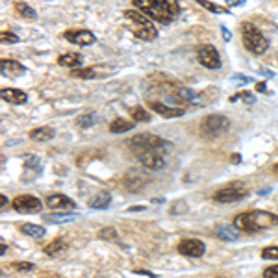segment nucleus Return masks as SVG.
Listing matches in <instances>:
<instances>
[{"instance_id": "1", "label": "nucleus", "mask_w": 278, "mask_h": 278, "mask_svg": "<svg viewBox=\"0 0 278 278\" xmlns=\"http://www.w3.org/2000/svg\"><path fill=\"white\" fill-rule=\"evenodd\" d=\"M171 149H173L171 143L163 141L162 137L154 134H139L130 141V150L141 162V165L154 171L165 167V156Z\"/></svg>"}, {"instance_id": "2", "label": "nucleus", "mask_w": 278, "mask_h": 278, "mask_svg": "<svg viewBox=\"0 0 278 278\" xmlns=\"http://www.w3.org/2000/svg\"><path fill=\"white\" fill-rule=\"evenodd\" d=\"M134 6L152 20L169 24L180 15L178 0H134Z\"/></svg>"}, {"instance_id": "3", "label": "nucleus", "mask_w": 278, "mask_h": 278, "mask_svg": "<svg viewBox=\"0 0 278 278\" xmlns=\"http://www.w3.org/2000/svg\"><path fill=\"white\" fill-rule=\"evenodd\" d=\"M278 225V215L269 214V212H262V210H253V212H245V214L236 215L234 219V227L243 232L254 234L266 228H273Z\"/></svg>"}, {"instance_id": "4", "label": "nucleus", "mask_w": 278, "mask_h": 278, "mask_svg": "<svg viewBox=\"0 0 278 278\" xmlns=\"http://www.w3.org/2000/svg\"><path fill=\"white\" fill-rule=\"evenodd\" d=\"M123 15H124V20H126V28L137 39H141V41H154L158 37V30L152 24V20H149L147 15H143L137 9H126Z\"/></svg>"}, {"instance_id": "5", "label": "nucleus", "mask_w": 278, "mask_h": 278, "mask_svg": "<svg viewBox=\"0 0 278 278\" xmlns=\"http://www.w3.org/2000/svg\"><path fill=\"white\" fill-rule=\"evenodd\" d=\"M241 32H243V45L247 46V50H251L253 54H264L269 48V39L260 32L254 24L243 22Z\"/></svg>"}, {"instance_id": "6", "label": "nucleus", "mask_w": 278, "mask_h": 278, "mask_svg": "<svg viewBox=\"0 0 278 278\" xmlns=\"http://www.w3.org/2000/svg\"><path fill=\"white\" fill-rule=\"evenodd\" d=\"M230 130V121L225 115H208L201 121V136L206 139H215V137L227 134Z\"/></svg>"}, {"instance_id": "7", "label": "nucleus", "mask_w": 278, "mask_h": 278, "mask_svg": "<svg viewBox=\"0 0 278 278\" xmlns=\"http://www.w3.org/2000/svg\"><path fill=\"white\" fill-rule=\"evenodd\" d=\"M247 195H249V189L245 188V184H241V182H232L227 188L215 191L214 201L221 202V204H232V202L243 201Z\"/></svg>"}, {"instance_id": "8", "label": "nucleus", "mask_w": 278, "mask_h": 278, "mask_svg": "<svg viewBox=\"0 0 278 278\" xmlns=\"http://www.w3.org/2000/svg\"><path fill=\"white\" fill-rule=\"evenodd\" d=\"M11 206L15 212H19V214H39L41 212V201H39L37 197H33V195H19V197H15L11 202Z\"/></svg>"}, {"instance_id": "9", "label": "nucleus", "mask_w": 278, "mask_h": 278, "mask_svg": "<svg viewBox=\"0 0 278 278\" xmlns=\"http://www.w3.org/2000/svg\"><path fill=\"white\" fill-rule=\"evenodd\" d=\"M197 58L204 65L206 69H219L221 67V56L214 45H202L197 50Z\"/></svg>"}, {"instance_id": "10", "label": "nucleus", "mask_w": 278, "mask_h": 278, "mask_svg": "<svg viewBox=\"0 0 278 278\" xmlns=\"http://www.w3.org/2000/svg\"><path fill=\"white\" fill-rule=\"evenodd\" d=\"M178 253L182 256H189V258H201L206 253V245L201 240H184L178 243Z\"/></svg>"}, {"instance_id": "11", "label": "nucleus", "mask_w": 278, "mask_h": 278, "mask_svg": "<svg viewBox=\"0 0 278 278\" xmlns=\"http://www.w3.org/2000/svg\"><path fill=\"white\" fill-rule=\"evenodd\" d=\"M63 37L78 46H89L97 41V37L89 30H67L63 33Z\"/></svg>"}, {"instance_id": "12", "label": "nucleus", "mask_w": 278, "mask_h": 278, "mask_svg": "<svg viewBox=\"0 0 278 278\" xmlns=\"http://www.w3.org/2000/svg\"><path fill=\"white\" fill-rule=\"evenodd\" d=\"M45 204L50 210H69V212H72L74 208H76V202L72 201V199H69L67 195H61V193H54V195H48L46 197Z\"/></svg>"}, {"instance_id": "13", "label": "nucleus", "mask_w": 278, "mask_h": 278, "mask_svg": "<svg viewBox=\"0 0 278 278\" xmlns=\"http://www.w3.org/2000/svg\"><path fill=\"white\" fill-rule=\"evenodd\" d=\"M0 72H2V76L17 78L24 74L26 67L22 63H19V61H15V59H2L0 61Z\"/></svg>"}, {"instance_id": "14", "label": "nucleus", "mask_w": 278, "mask_h": 278, "mask_svg": "<svg viewBox=\"0 0 278 278\" xmlns=\"http://www.w3.org/2000/svg\"><path fill=\"white\" fill-rule=\"evenodd\" d=\"M41 175V163L35 156H26L24 162V171H22V180L32 182Z\"/></svg>"}, {"instance_id": "15", "label": "nucleus", "mask_w": 278, "mask_h": 278, "mask_svg": "<svg viewBox=\"0 0 278 278\" xmlns=\"http://www.w3.org/2000/svg\"><path fill=\"white\" fill-rule=\"evenodd\" d=\"M149 106L156 111V113H160L162 117H165V119L182 117L184 113H186V110H184V108H171V106H165V104L158 102V100H156V102H154V100H149Z\"/></svg>"}, {"instance_id": "16", "label": "nucleus", "mask_w": 278, "mask_h": 278, "mask_svg": "<svg viewBox=\"0 0 278 278\" xmlns=\"http://www.w3.org/2000/svg\"><path fill=\"white\" fill-rule=\"evenodd\" d=\"M0 95H2V100H6L9 104H15V106H19V104H24L26 102V93L20 89H15V87H4V89L0 91Z\"/></svg>"}, {"instance_id": "17", "label": "nucleus", "mask_w": 278, "mask_h": 278, "mask_svg": "<svg viewBox=\"0 0 278 278\" xmlns=\"http://www.w3.org/2000/svg\"><path fill=\"white\" fill-rule=\"evenodd\" d=\"M82 54H78V52H67V54H61L58 58V65L61 67H69V69H78V67H82Z\"/></svg>"}, {"instance_id": "18", "label": "nucleus", "mask_w": 278, "mask_h": 278, "mask_svg": "<svg viewBox=\"0 0 278 278\" xmlns=\"http://www.w3.org/2000/svg\"><path fill=\"white\" fill-rule=\"evenodd\" d=\"M145 182H147V176L143 175V173H130L126 178H124V188L128 189V191H139V189L145 186Z\"/></svg>"}, {"instance_id": "19", "label": "nucleus", "mask_w": 278, "mask_h": 278, "mask_svg": "<svg viewBox=\"0 0 278 278\" xmlns=\"http://www.w3.org/2000/svg\"><path fill=\"white\" fill-rule=\"evenodd\" d=\"M215 236L223 241H238L241 234L236 227H217L215 228Z\"/></svg>"}, {"instance_id": "20", "label": "nucleus", "mask_w": 278, "mask_h": 278, "mask_svg": "<svg viewBox=\"0 0 278 278\" xmlns=\"http://www.w3.org/2000/svg\"><path fill=\"white\" fill-rule=\"evenodd\" d=\"M110 204H111V195L108 191H100V193H97L89 201V206L93 210H106Z\"/></svg>"}, {"instance_id": "21", "label": "nucleus", "mask_w": 278, "mask_h": 278, "mask_svg": "<svg viewBox=\"0 0 278 278\" xmlns=\"http://www.w3.org/2000/svg\"><path fill=\"white\" fill-rule=\"evenodd\" d=\"M52 137H54V130H52L50 126H39V128L30 132V139H32V141L43 143V141L52 139Z\"/></svg>"}, {"instance_id": "22", "label": "nucleus", "mask_w": 278, "mask_h": 278, "mask_svg": "<svg viewBox=\"0 0 278 278\" xmlns=\"http://www.w3.org/2000/svg\"><path fill=\"white\" fill-rule=\"evenodd\" d=\"M13 7H15V11L19 13L20 17H24V19H35V17H37V13H35V9H33L32 6H28L26 2L15 0V2H13Z\"/></svg>"}, {"instance_id": "23", "label": "nucleus", "mask_w": 278, "mask_h": 278, "mask_svg": "<svg viewBox=\"0 0 278 278\" xmlns=\"http://www.w3.org/2000/svg\"><path fill=\"white\" fill-rule=\"evenodd\" d=\"M136 126L134 123H130V121H126V119H115L113 123L110 124V132L111 134H124V132H128V130H132Z\"/></svg>"}, {"instance_id": "24", "label": "nucleus", "mask_w": 278, "mask_h": 278, "mask_svg": "<svg viewBox=\"0 0 278 278\" xmlns=\"http://www.w3.org/2000/svg\"><path fill=\"white\" fill-rule=\"evenodd\" d=\"M20 230H22V234L30 236V238H35V240L43 238V236H45V232H46V230L41 227V225H32V223H24V225L20 227Z\"/></svg>"}, {"instance_id": "25", "label": "nucleus", "mask_w": 278, "mask_h": 278, "mask_svg": "<svg viewBox=\"0 0 278 278\" xmlns=\"http://www.w3.org/2000/svg\"><path fill=\"white\" fill-rule=\"evenodd\" d=\"M72 78H82V80H93L97 76V71L93 67H78V69H71Z\"/></svg>"}, {"instance_id": "26", "label": "nucleus", "mask_w": 278, "mask_h": 278, "mask_svg": "<svg viewBox=\"0 0 278 278\" xmlns=\"http://www.w3.org/2000/svg\"><path fill=\"white\" fill-rule=\"evenodd\" d=\"M130 115H132V119L136 121V123H149L150 121V113L145 108H141V106H134L132 110H130Z\"/></svg>"}, {"instance_id": "27", "label": "nucleus", "mask_w": 278, "mask_h": 278, "mask_svg": "<svg viewBox=\"0 0 278 278\" xmlns=\"http://www.w3.org/2000/svg\"><path fill=\"white\" fill-rule=\"evenodd\" d=\"M197 4L202 6L204 9L212 13H219V15H225V13H230V9L225 6H219V4H214V2H208V0H197Z\"/></svg>"}, {"instance_id": "28", "label": "nucleus", "mask_w": 278, "mask_h": 278, "mask_svg": "<svg viewBox=\"0 0 278 278\" xmlns=\"http://www.w3.org/2000/svg\"><path fill=\"white\" fill-rule=\"evenodd\" d=\"M65 247H67V243H65L61 238H58V240H54L52 243H48V245L45 247V254H48V256H56V254H59L61 251H63Z\"/></svg>"}, {"instance_id": "29", "label": "nucleus", "mask_w": 278, "mask_h": 278, "mask_svg": "<svg viewBox=\"0 0 278 278\" xmlns=\"http://www.w3.org/2000/svg\"><path fill=\"white\" fill-rule=\"evenodd\" d=\"M45 219L48 223H71V221H76L78 215L76 214H52V215H45Z\"/></svg>"}, {"instance_id": "30", "label": "nucleus", "mask_w": 278, "mask_h": 278, "mask_svg": "<svg viewBox=\"0 0 278 278\" xmlns=\"http://www.w3.org/2000/svg\"><path fill=\"white\" fill-rule=\"evenodd\" d=\"M238 100H241V102H245L251 106V104L256 102V97H254L251 91H241V93H238V95L230 97V102H238Z\"/></svg>"}, {"instance_id": "31", "label": "nucleus", "mask_w": 278, "mask_h": 278, "mask_svg": "<svg viewBox=\"0 0 278 278\" xmlns=\"http://www.w3.org/2000/svg\"><path fill=\"white\" fill-rule=\"evenodd\" d=\"M171 215H180V214H186L188 212V204L184 201H176L175 204H171Z\"/></svg>"}, {"instance_id": "32", "label": "nucleus", "mask_w": 278, "mask_h": 278, "mask_svg": "<svg viewBox=\"0 0 278 278\" xmlns=\"http://www.w3.org/2000/svg\"><path fill=\"white\" fill-rule=\"evenodd\" d=\"M78 126L80 128H89V126H93V123H95V115L91 113V115H82V117H78Z\"/></svg>"}, {"instance_id": "33", "label": "nucleus", "mask_w": 278, "mask_h": 278, "mask_svg": "<svg viewBox=\"0 0 278 278\" xmlns=\"http://www.w3.org/2000/svg\"><path fill=\"white\" fill-rule=\"evenodd\" d=\"M262 258L264 260H278V247H266L262 251Z\"/></svg>"}, {"instance_id": "34", "label": "nucleus", "mask_w": 278, "mask_h": 278, "mask_svg": "<svg viewBox=\"0 0 278 278\" xmlns=\"http://www.w3.org/2000/svg\"><path fill=\"white\" fill-rule=\"evenodd\" d=\"M98 238L100 240H115V241H119V236H117V232H115V228H104L102 232L98 234Z\"/></svg>"}, {"instance_id": "35", "label": "nucleus", "mask_w": 278, "mask_h": 278, "mask_svg": "<svg viewBox=\"0 0 278 278\" xmlns=\"http://www.w3.org/2000/svg\"><path fill=\"white\" fill-rule=\"evenodd\" d=\"M9 267L15 271H33V264H28V262H13Z\"/></svg>"}, {"instance_id": "36", "label": "nucleus", "mask_w": 278, "mask_h": 278, "mask_svg": "<svg viewBox=\"0 0 278 278\" xmlns=\"http://www.w3.org/2000/svg\"><path fill=\"white\" fill-rule=\"evenodd\" d=\"M0 41L2 43H19V35H15L13 32H2L0 33Z\"/></svg>"}, {"instance_id": "37", "label": "nucleus", "mask_w": 278, "mask_h": 278, "mask_svg": "<svg viewBox=\"0 0 278 278\" xmlns=\"http://www.w3.org/2000/svg\"><path fill=\"white\" fill-rule=\"evenodd\" d=\"M232 82L234 84H251V82H253V78L245 76V74H234Z\"/></svg>"}, {"instance_id": "38", "label": "nucleus", "mask_w": 278, "mask_h": 278, "mask_svg": "<svg viewBox=\"0 0 278 278\" xmlns=\"http://www.w3.org/2000/svg\"><path fill=\"white\" fill-rule=\"evenodd\" d=\"M264 278H278V266L267 267L266 271H264Z\"/></svg>"}, {"instance_id": "39", "label": "nucleus", "mask_w": 278, "mask_h": 278, "mask_svg": "<svg viewBox=\"0 0 278 278\" xmlns=\"http://www.w3.org/2000/svg\"><path fill=\"white\" fill-rule=\"evenodd\" d=\"M221 33H223V39H225V41H230V39H232V33L228 32L225 26H221Z\"/></svg>"}, {"instance_id": "40", "label": "nucleus", "mask_w": 278, "mask_h": 278, "mask_svg": "<svg viewBox=\"0 0 278 278\" xmlns=\"http://www.w3.org/2000/svg\"><path fill=\"white\" fill-rule=\"evenodd\" d=\"M6 206H7V197L6 195H0V208H2V212L6 210Z\"/></svg>"}, {"instance_id": "41", "label": "nucleus", "mask_w": 278, "mask_h": 278, "mask_svg": "<svg viewBox=\"0 0 278 278\" xmlns=\"http://www.w3.org/2000/svg\"><path fill=\"white\" fill-rule=\"evenodd\" d=\"M245 0H227V4L228 6H241Z\"/></svg>"}, {"instance_id": "42", "label": "nucleus", "mask_w": 278, "mask_h": 278, "mask_svg": "<svg viewBox=\"0 0 278 278\" xmlns=\"http://www.w3.org/2000/svg\"><path fill=\"white\" fill-rule=\"evenodd\" d=\"M230 162H232V163H240L241 162V156L236 152V154H232V160H230Z\"/></svg>"}, {"instance_id": "43", "label": "nucleus", "mask_w": 278, "mask_h": 278, "mask_svg": "<svg viewBox=\"0 0 278 278\" xmlns=\"http://www.w3.org/2000/svg\"><path fill=\"white\" fill-rule=\"evenodd\" d=\"M256 91H262V93H264V91H266V84H264V82H258V84H256Z\"/></svg>"}, {"instance_id": "44", "label": "nucleus", "mask_w": 278, "mask_h": 278, "mask_svg": "<svg viewBox=\"0 0 278 278\" xmlns=\"http://www.w3.org/2000/svg\"><path fill=\"white\" fill-rule=\"evenodd\" d=\"M141 210H145V206H132L130 208V212H141Z\"/></svg>"}, {"instance_id": "45", "label": "nucleus", "mask_w": 278, "mask_h": 278, "mask_svg": "<svg viewBox=\"0 0 278 278\" xmlns=\"http://www.w3.org/2000/svg\"><path fill=\"white\" fill-rule=\"evenodd\" d=\"M137 275H147V277H154V275H152V273H149V271H136Z\"/></svg>"}, {"instance_id": "46", "label": "nucleus", "mask_w": 278, "mask_h": 278, "mask_svg": "<svg viewBox=\"0 0 278 278\" xmlns=\"http://www.w3.org/2000/svg\"><path fill=\"white\" fill-rule=\"evenodd\" d=\"M0 249H2V256H4V254H6V243H4V241H2V245H0Z\"/></svg>"}, {"instance_id": "47", "label": "nucleus", "mask_w": 278, "mask_h": 278, "mask_svg": "<svg viewBox=\"0 0 278 278\" xmlns=\"http://www.w3.org/2000/svg\"><path fill=\"white\" fill-rule=\"evenodd\" d=\"M273 171H275V173H278V162L275 163V165H273Z\"/></svg>"}, {"instance_id": "48", "label": "nucleus", "mask_w": 278, "mask_h": 278, "mask_svg": "<svg viewBox=\"0 0 278 278\" xmlns=\"http://www.w3.org/2000/svg\"><path fill=\"white\" fill-rule=\"evenodd\" d=\"M97 278H106V277H97Z\"/></svg>"}]
</instances>
